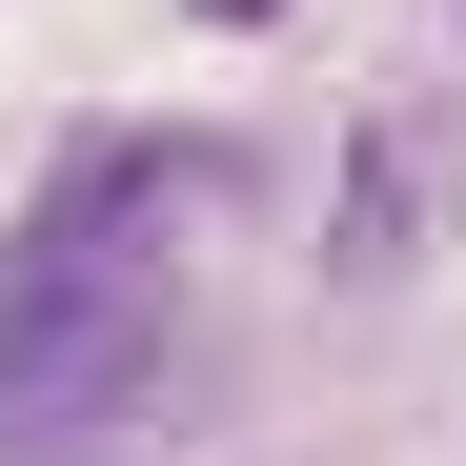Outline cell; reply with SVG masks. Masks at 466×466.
Segmentation results:
<instances>
[{
	"mask_svg": "<svg viewBox=\"0 0 466 466\" xmlns=\"http://www.w3.org/2000/svg\"><path fill=\"white\" fill-rule=\"evenodd\" d=\"M203 203H223V142H183V122H82L41 163V203L0 223V466H82L163 406Z\"/></svg>",
	"mask_w": 466,
	"mask_h": 466,
	"instance_id": "cell-1",
	"label": "cell"
},
{
	"mask_svg": "<svg viewBox=\"0 0 466 466\" xmlns=\"http://www.w3.org/2000/svg\"><path fill=\"white\" fill-rule=\"evenodd\" d=\"M203 21H284V0H203Z\"/></svg>",
	"mask_w": 466,
	"mask_h": 466,
	"instance_id": "cell-3",
	"label": "cell"
},
{
	"mask_svg": "<svg viewBox=\"0 0 466 466\" xmlns=\"http://www.w3.org/2000/svg\"><path fill=\"white\" fill-rule=\"evenodd\" d=\"M406 223H426V122H365V203H345L325 284H385V264H406Z\"/></svg>",
	"mask_w": 466,
	"mask_h": 466,
	"instance_id": "cell-2",
	"label": "cell"
}]
</instances>
